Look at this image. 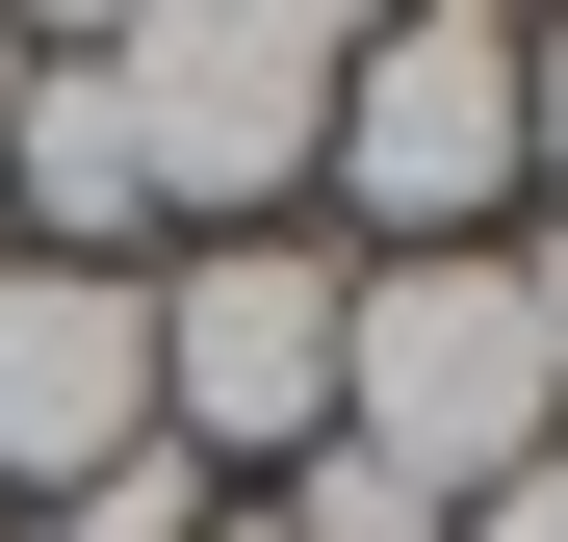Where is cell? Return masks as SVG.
<instances>
[{"label":"cell","instance_id":"1","mask_svg":"<svg viewBox=\"0 0 568 542\" xmlns=\"http://www.w3.org/2000/svg\"><path fill=\"white\" fill-rule=\"evenodd\" d=\"M104 52V104H130V181L181 233H284V181L336 155V0H130V27H78Z\"/></svg>","mask_w":568,"mask_h":542},{"label":"cell","instance_id":"2","mask_svg":"<svg viewBox=\"0 0 568 542\" xmlns=\"http://www.w3.org/2000/svg\"><path fill=\"white\" fill-rule=\"evenodd\" d=\"M336 439L414 466L439 517H491L542 439H568V361H542V310H517V258H362V310H336Z\"/></svg>","mask_w":568,"mask_h":542},{"label":"cell","instance_id":"3","mask_svg":"<svg viewBox=\"0 0 568 542\" xmlns=\"http://www.w3.org/2000/svg\"><path fill=\"white\" fill-rule=\"evenodd\" d=\"M336 207L362 233H388V258H491V207H517V27H491V0H414V27H362L336 52Z\"/></svg>","mask_w":568,"mask_h":542},{"label":"cell","instance_id":"4","mask_svg":"<svg viewBox=\"0 0 568 542\" xmlns=\"http://www.w3.org/2000/svg\"><path fill=\"white\" fill-rule=\"evenodd\" d=\"M336 310H362V258L207 233L155 285V439H181V466H311V439H336Z\"/></svg>","mask_w":568,"mask_h":542},{"label":"cell","instance_id":"5","mask_svg":"<svg viewBox=\"0 0 568 542\" xmlns=\"http://www.w3.org/2000/svg\"><path fill=\"white\" fill-rule=\"evenodd\" d=\"M155 439V285H104V258H0V491H104Z\"/></svg>","mask_w":568,"mask_h":542},{"label":"cell","instance_id":"6","mask_svg":"<svg viewBox=\"0 0 568 542\" xmlns=\"http://www.w3.org/2000/svg\"><path fill=\"white\" fill-rule=\"evenodd\" d=\"M0 181H27V258H104V285H130L155 181H130V104H104V52H78V27H27V104H0Z\"/></svg>","mask_w":568,"mask_h":542},{"label":"cell","instance_id":"7","mask_svg":"<svg viewBox=\"0 0 568 542\" xmlns=\"http://www.w3.org/2000/svg\"><path fill=\"white\" fill-rule=\"evenodd\" d=\"M207 517H233V491H207V466H181V439H130V466H104V491H52V542H207Z\"/></svg>","mask_w":568,"mask_h":542},{"label":"cell","instance_id":"8","mask_svg":"<svg viewBox=\"0 0 568 542\" xmlns=\"http://www.w3.org/2000/svg\"><path fill=\"white\" fill-rule=\"evenodd\" d=\"M517 155H542V233H568V27H517Z\"/></svg>","mask_w":568,"mask_h":542},{"label":"cell","instance_id":"9","mask_svg":"<svg viewBox=\"0 0 568 542\" xmlns=\"http://www.w3.org/2000/svg\"><path fill=\"white\" fill-rule=\"evenodd\" d=\"M0 104H27V27H0Z\"/></svg>","mask_w":568,"mask_h":542},{"label":"cell","instance_id":"10","mask_svg":"<svg viewBox=\"0 0 568 542\" xmlns=\"http://www.w3.org/2000/svg\"><path fill=\"white\" fill-rule=\"evenodd\" d=\"M542 491H568V439H542Z\"/></svg>","mask_w":568,"mask_h":542},{"label":"cell","instance_id":"11","mask_svg":"<svg viewBox=\"0 0 568 542\" xmlns=\"http://www.w3.org/2000/svg\"><path fill=\"white\" fill-rule=\"evenodd\" d=\"M207 542H258V517H207Z\"/></svg>","mask_w":568,"mask_h":542}]
</instances>
